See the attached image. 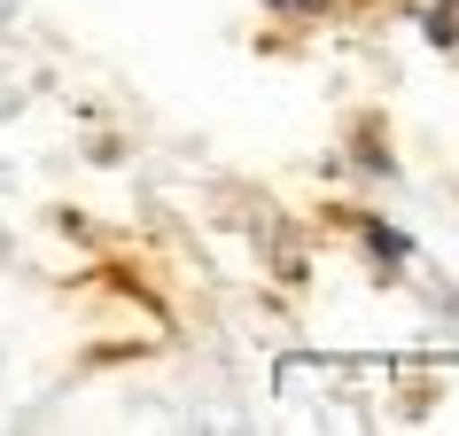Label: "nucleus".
<instances>
[]
</instances>
